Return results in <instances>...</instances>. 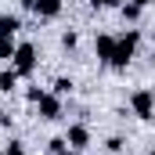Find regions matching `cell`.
<instances>
[{"instance_id": "6da1fadb", "label": "cell", "mask_w": 155, "mask_h": 155, "mask_svg": "<svg viewBox=\"0 0 155 155\" xmlns=\"http://www.w3.org/2000/svg\"><path fill=\"white\" fill-rule=\"evenodd\" d=\"M137 40H141L137 29L116 36V54H112V65H116V69H126V65H130V58H134V51H137Z\"/></svg>"}, {"instance_id": "7a4b0ae2", "label": "cell", "mask_w": 155, "mask_h": 155, "mask_svg": "<svg viewBox=\"0 0 155 155\" xmlns=\"http://www.w3.org/2000/svg\"><path fill=\"white\" fill-rule=\"evenodd\" d=\"M11 65H15V72H18V76H29V72L36 69V47H33V43H18V47H15Z\"/></svg>"}, {"instance_id": "3957f363", "label": "cell", "mask_w": 155, "mask_h": 155, "mask_svg": "<svg viewBox=\"0 0 155 155\" xmlns=\"http://www.w3.org/2000/svg\"><path fill=\"white\" fill-rule=\"evenodd\" d=\"M130 108H134V116L137 119H152L155 116V90H134V97H130Z\"/></svg>"}, {"instance_id": "277c9868", "label": "cell", "mask_w": 155, "mask_h": 155, "mask_svg": "<svg viewBox=\"0 0 155 155\" xmlns=\"http://www.w3.org/2000/svg\"><path fill=\"white\" fill-rule=\"evenodd\" d=\"M36 108H40V119H58L61 116V97L58 94H40Z\"/></svg>"}, {"instance_id": "5b68a950", "label": "cell", "mask_w": 155, "mask_h": 155, "mask_svg": "<svg viewBox=\"0 0 155 155\" xmlns=\"http://www.w3.org/2000/svg\"><path fill=\"white\" fill-rule=\"evenodd\" d=\"M65 144H69L72 152H83V148L90 144V130H87L83 123H76V126H69V134H65Z\"/></svg>"}, {"instance_id": "8992f818", "label": "cell", "mask_w": 155, "mask_h": 155, "mask_svg": "<svg viewBox=\"0 0 155 155\" xmlns=\"http://www.w3.org/2000/svg\"><path fill=\"white\" fill-rule=\"evenodd\" d=\"M94 54L105 61V65H112V54H116V36H108V33H101V36L94 40Z\"/></svg>"}, {"instance_id": "52a82bcc", "label": "cell", "mask_w": 155, "mask_h": 155, "mask_svg": "<svg viewBox=\"0 0 155 155\" xmlns=\"http://www.w3.org/2000/svg\"><path fill=\"white\" fill-rule=\"evenodd\" d=\"M18 18L15 15H0V40H15V33H18Z\"/></svg>"}, {"instance_id": "ba28073f", "label": "cell", "mask_w": 155, "mask_h": 155, "mask_svg": "<svg viewBox=\"0 0 155 155\" xmlns=\"http://www.w3.org/2000/svg\"><path fill=\"white\" fill-rule=\"evenodd\" d=\"M33 11H36L40 18H54V15L61 11V0H36V4H33Z\"/></svg>"}, {"instance_id": "9c48e42d", "label": "cell", "mask_w": 155, "mask_h": 155, "mask_svg": "<svg viewBox=\"0 0 155 155\" xmlns=\"http://www.w3.org/2000/svg\"><path fill=\"white\" fill-rule=\"evenodd\" d=\"M148 4H152V0H130V4L123 7V18H130V22H134V18H141V11H144Z\"/></svg>"}, {"instance_id": "30bf717a", "label": "cell", "mask_w": 155, "mask_h": 155, "mask_svg": "<svg viewBox=\"0 0 155 155\" xmlns=\"http://www.w3.org/2000/svg\"><path fill=\"white\" fill-rule=\"evenodd\" d=\"M15 87H18V72H15V69H4V72H0V90L11 94Z\"/></svg>"}, {"instance_id": "8fae6325", "label": "cell", "mask_w": 155, "mask_h": 155, "mask_svg": "<svg viewBox=\"0 0 155 155\" xmlns=\"http://www.w3.org/2000/svg\"><path fill=\"white\" fill-rule=\"evenodd\" d=\"M15 47H18L15 40H0V61H11L15 58Z\"/></svg>"}, {"instance_id": "7c38bea8", "label": "cell", "mask_w": 155, "mask_h": 155, "mask_svg": "<svg viewBox=\"0 0 155 155\" xmlns=\"http://www.w3.org/2000/svg\"><path fill=\"white\" fill-rule=\"evenodd\" d=\"M69 90H72V79H58V83H54V94H58V97L69 94Z\"/></svg>"}, {"instance_id": "4fadbf2b", "label": "cell", "mask_w": 155, "mask_h": 155, "mask_svg": "<svg viewBox=\"0 0 155 155\" xmlns=\"http://www.w3.org/2000/svg\"><path fill=\"white\" fill-rule=\"evenodd\" d=\"M4 155H25V148H22V144H18V141H11V144H7V148H4Z\"/></svg>"}, {"instance_id": "5bb4252c", "label": "cell", "mask_w": 155, "mask_h": 155, "mask_svg": "<svg viewBox=\"0 0 155 155\" xmlns=\"http://www.w3.org/2000/svg\"><path fill=\"white\" fill-rule=\"evenodd\" d=\"M90 4H94V7H116L119 0H90Z\"/></svg>"}, {"instance_id": "9a60e30c", "label": "cell", "mask_w": 155, "mask_h": 155, "mask_svg": "<svg viewBox=\"0 0 155 155\" xmlns=\"http://www.w3.org/2000/svg\"><path fill=\"white\" fill-rule=\"evenodd\" d=\"M58 155H76V152H58Z\"/></svg>"}, {"instance_id": "2e32d148", "label": "cell", "mask_w": 155, "mask_h": 155, "mask_svg": "<svg viewBox=\"0 0 155 155\" xmlns=\"http://www.w3.org/2000/svg\"><path fill=\"white\" fill-rule=\"evenodd\" d=\"M148 155H155V152H148Z\"/></svg>"}]
</instances>
